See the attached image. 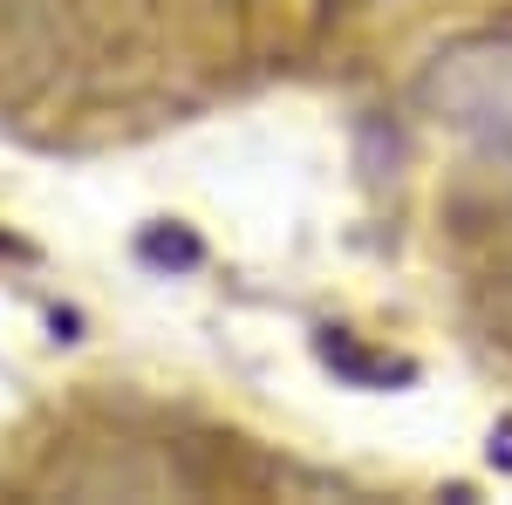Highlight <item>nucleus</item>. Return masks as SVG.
Returning <instances> with one entry per match:
<instances>
[{
  "instance_id": "1",
  "label": "nucleus",
  "mask_w": 512,
  "mask_h": 505,
  "mask_svg": "<svg viewBox=\"0 0 512 505\" xmlns=\"http://www.w3.org/2000/svg\"><path fill=\"white\" fill-rule=\"evenodd\" d=\"M424 103L437 123L512 164V35L458 41L424 69Z\"/></svg>"
}]
</instances>
